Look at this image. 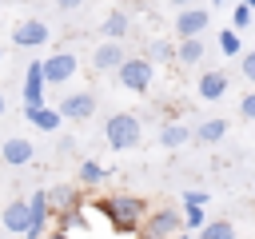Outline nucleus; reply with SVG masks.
<instances>
[{"label": "nucleus", "instance_id": "nucleus-4", "mask_svg": "<svg viewBox=\"0 0 255 239\" xmlns=\"http://www.w3.org/2000/svg\"><path fill=\"white\" fill-rule=\"evenodd\" d=\"M179 231H183V219H179L175 207H159L139 223V239H171Z\"/></svg>", "mask_w": 255, "mask_h": 239}, {"label": "nucleus", "instance_id": "nucleus-34", "mask_svg": "<svg viewBox=\"0 0 255 239\" xmlns=\"http://www.w3.org/2000/svg\"><path fill=\"white\" fill-rule=\"evenodd\" d=\"M0 116H4V96H0Z\"/></svg>", "mask_w": 255, "mask_h": 239}, {"label": "nucleus", "instance_id": "nucleus-19", "mask_svg": "<svg viewBox=\"0 0 255 239\" xmlns=\"http://www.w3.org/2000/svg\"><path fill=\"white\" fill-rule=\"evenodd\" d=\"M44 199H48V211H60V215H68L72 207H76V191L72 187H52V191H44Z\"/></svg>", "mask_w": 255, "mask_h": 239}, {"label": "nucleus", "instance_id": "nucleus-22", "mask_svg": "<svg viewBox=\"0 0 255 239\" xmlns=\"http://www.w3.org/2000/svg\"><path fill=\"white\" fill-rule=\"evenodd\" d=\"M215 40H219V52H223V56H239V52H243V40H239L235 28H223Z\"/></svg>", "mask_w": 255, "mask_h": 239}, {"label": "nucleus", "instance_id": "nucleus-24", "mask_svg": "<svg viewBox=\"0 0 255 239\" xmlns=\"http://www.w3.org/2000/svg\"><path fill=\"white\" fill-rule=\"evenodd\" d=\"M171 56H175V48H171L167 40H151V44H147V60H151V64H155V60L163 64V60H171Z\"/></svg>", "mask_w": 255, "mask_h": 239}, {"label": "nucleus", "instance_id": "nucleus-3", "mask_svg": "<svg viewBox=\"0 0 255 239\" xmlns=\"http://www.w3.org/2000/svg\"><path fill=\"white\" fill-rule=\"evenodd\" d=\"M116 76H120V84L128 92H147L151 80H155V64L147 56H124L120 68H116Z\"/></svg>", "mask_w": 255, "mask_h": 239}, {"label": "nucleus", "instance_id": "nucleus-37", "mask_svg": "<svg viewBox=\"0 0 255 239\" xmlns=\"http://www.w3.org/2000/svg\"><path fill=\"white\" fill-rule=\"evenodd\" d=\"M0 60H4V52H0Z\"/></svg>", "mask_w": 255, "mask_h": 239}, {"label": "nucleus", "instance_id": "nucleus-12", "mask_svg": "<svg viewBox=\"0 0 255 239\" xmlns=\"http://www.w3.org/2000/svg\"><path fill=\"white\" fill-rule=\"evenodd\" d=\"M227 88H231V80L223 76V68H219V72H199V84H195L199 100L215 104V100H223V96H227Z\"/></svg>", "mask_w": 255, "mask_h": 239}, {"label": "nucleus", "instance_id": "nucleus-1", "mask_svg": "<svg viewBox=\"0 0 255 239\" xmlns=\"http://www.w3.org/2000/svg\"><path fill=\"white\" fill-rule=\"evenodd\" d=\"M100 211H104V219H108L112 231L131 235V231H139V223L147 215V203L139 195H108V199H100Z\"/></svg>", "mask_w": 255, "mask_h": 239}, {"label": "nucleus", "instance_id": "nucleus-32", "mask_svg": "<svg viewBox=\"0 0 255 239\" xmlns=\"http://www.w3.org/2000/svg\"><path fill=\"white\" fill-rule=\"evenodd\" d=\"M171 4H175V8H187V4H195V0H171Z\"/></svg>", "mask_w": 255, "mask_h": 239}, {"label": "nucleus", "instance_id": "nucleus-33", "mask_svg": "<svg viewBox=\"0 0 255 239\" xmlns=\"http://www.w3.org/2000/svg\"><path fill=\"white\" fill-rule=\"evenodd\" d=\"M171 239H191V235H187V231H179V235H171Z\"/></svg>", "mask_w": 255, "mask_h": 239}, {"label": "nucleus", "instance_id": "nucleus-18", "mask_svg": "<svg viewBox=\"0 0 255 239\" xmlns=\"http://www.w3.org/2000/svg\"><path fill=\"white\" fill-rule=\"evenodd\" d=\"M175 60H179L183 68L199 64V60H203V40H199V36H187V40H179V44H175Z\"/></svg>", "mask_w": 255, "mask_h": 239}, {"label": "nucleus", "instance_id": "nucleus-6", "mask_svg": "<svg viewBox=\"0 0 255 239\" xmlns=\"http://www.w3.org/2000/svg\"><path fill=\"white\" fill-rule=\"evenodd\" d=\"M207 24H211L207 8L187 4V8H179V16H175V36H179V40H187V36H203V32H207Z\"/></svg>", "mask_w": 255, "mask_h": 239}, {"label": "nucleus", "instance_id": "nucleus-27", "mask_svg": "<svg viewBox=\"0 0 255 239\" xmlns=\"http://www.w3.org/2000/svg\"><path fill=\"white\" fill-rule=\"evenodd\" d=\"M239 76L255 80V52H239Z\"/></svg>", "mask_w": 255, "mask_h": 239}, {"label": "nucleus", "instance_id": "nucleus-2", "mask_svg": "<svg viewBox=\"0 0 255 239\" xmlns=\"http://www.w3.org/2000/svg\"><path fill=\"white\" fill-rule=\"evenodd\" d=\"M104 139H108L112 151H128V147H135V143L143 139L139 116H131V112H116V116H108V123H104Z\"/></svg>", "mask_w": 255, "mask_h": 239}, {"label": "nucleus", "instance_id": "nucleus-10", "mask_svg": "<svg viewBox=\"0 0 255 239\" xmlns=\"http://www.w3.org/2000/svg\"><path fill=\"white\" fill-rule=\"evenodd\" d=\"M124 56H128V52H124L120 40H104V44L92 48V68H96V72H116Z\"/></svg>", "mask_w": 255, "mask_h": 239}, {"label": "nucleus", "instance_id": "nucleus-8", "mask_svg": "<svg viewBox=\"0 0 255 239\" xmlns=\"http://www.w3.org/2000/svg\"><path fill=\"white\" fill-rule=\"evenodd\" d=\"M48 199H44V191H32V199H28V227H24V235L28 239H44L48 235Z\"/></svg>", "mask_w": 255, "mask_h": 239}, {"label": "nucleus", "instance_id": "nucleus-21", "mask_svg": "<svg viewBox=\"0 0 255 239\" xmlns=\"http://www.w3.org/2000/svg\"><path fill=\"white\" fill-rule=\"evenodd\" d=\"M100 32H104L108 40H124V36H128V16H124L120 8H116V12H108V16H104V24H100Z\"/></svg>", "mask_w": 255, "mask_h": 239}, {"label": "nucleus", "instance_id": "nucleus-35", "mask_svg": "<svg viewBox=\"0 0 255 239\" xmlns=\"http://www.w3.org/2000/svg\"><path fill=\"white\" fill-rule=\"evenodd\" d=\"M211 4H223V0H211Z\"/></svg>", "mask_w": 255, "mask_h": 239}, {"label": "nucleus", "instance_id": "nucleus-16", "mask_svg": "<svg viewBox=\"0 0 255 239\" xmlns=\"http://www.w3.org/2000/svg\"><path fill=\"white\" fill-rule=\"evenodd\" d=\"M227 120H203V123H195L191 127V139H199V143H219L223 135H227Z\"/></svg>", "mask_w": 255, "mask_h": 239}, {"label": "nucleus", "instance_id": "nucleus-11", "mask_svg": "<svg viewBox=\"0 0 255 239\" xmlns=\"http://www.w3.org/2000/svg\"><path fill=\"white\" fill-rule=\"evenodd\" d=\"M40 104H48L44 100V76H40V60H32L24 68V112L28 108H40Z\"/></svg>", "mask_w": 255, "mask_h": 239}, {"label": "nucleus", "instance_id": "nucleus-30", "mask_svg": "<svg viewBox=\"0 0 255 239\" xmlns=\"http://www.w3.org/2000/svg\"><path fill=\"white\" fill-rule=\"evenodd\" d=\"M80 4H84V0H56V8H60V12H76Z\"/></svg>", "mask_w": 255, "mask_h": 239}, {"label": "nucleus", "instance_id": "nucleus-26", "mask_svg": "<svg viewBox=\"0 0 255 239\" xmlns=\"http://www.w3.org/2000/svg\"><path fill=\"white\" fill-rule=\"evenodd\" d=\"M179 219H183V227H187V231H195V227H199L207 215H203V207H191V203H183V215H179Z\"/></svg>", "mask_w": 255, "mask_h": 239}, {"label": "nucleus", "instance_id": "nucleus-28", "mask_svg": "<svg viewBox=\"0 0 255 239\" xmlns=\"http://www.w3.org/2000/svg\"><path fill=\"white\" fill-rule=\"evenodd\" d=\"M207 199H211V195L199 191V187H187V191H183V203H191V207H207Z\"/></svg>", "mask_w": 255, "mask_h": 239}, {"label": "nucleus", "instance_id": "nucleus-31", "mask_svg": "<svg viewBox=\"0 0 255 239\" xmlns=\"http://www.w3.org/2000/svg\"><path fill=\"white\" fill-rule=\"evenodd\" d=\"M44 239H72V235H68V231H64V227H60V231H48V235H44Z\"/></svg>", "mask_w": 255, "mask_h": 239}, {"label": "nucleus", "instance_id": "nucleus-29", "mask_svg": "<svg viewBox=\"0 0 255 239\" xmlns=\"http://www.w3.org/2000/svg\"><path fill=\"white\" fill-rule=\"evenodd\" d=\"M239 116H243V120H255V92H247V96L239 100Z\"/></svg>", "mask_w": 255, "mask_h": 239}, {"label": "nucleus", "instance_id": "nucleus-13", "mask_svg": "<svg viewBox=\"0 0 255 239\" xmlns=\"http://www.w3.org/2000/svg\"><path fill=\"white\" fill-rule=\"evenodd\" d=\"M32 139H24V135H12V139H4V147H0V159L8 163V167H28L32 163Z\"/></svg>", "mask_w": 255, "mask_h": 239}, {"label": "nucleus", "instance_id": "nucleus-14", "mask_svg": "<svg viewBox=\"0 0 255 239\" xmlns=\"http://www.w3.org/2000/svg\"><path fill=\"white\" fill-rule=\"evenodd\" d=\"M24 120L36 127V131H56L60 127V112L52 108V104H40V108H28L24 112Z\"/></svg>", "mask_w": 255, "mask_h": 239}, {"label": "nucleus", "instance_id": "nucleus-9", "mask_svg": "<svg viewBox=\"0 0 255 239\" xmlns=\"http://www.w3.org/2000/svg\"><path fill=\"white\" fill-rule=\"evenodd\" d=\"M56 112H60V120H88L96 112V96L92 92H72L56 104Z\"/></svg>", "mask_w": 255, "mask_h": 239}, {"label": "nucleus", "instance_id": "nucleus-15", "mask_svg": "<svg viewBox=\"0 0 255 239\" xmlns=\"http://www.w3.org/2000/svg\"><path fill=\"white\" fill-rule=\"evenodd\" d=\"M0 223H4V231L24 235V227H28V199H12L4 207V215H0Z\"/></svg>", "mask_w": 255, "mask_h": 239}, {"label": "nucleus", "instance_id": "nucleus-25", "mask_svg": "<svg viewBox=\"0 0 255 239\" xmlns=\"http://www.w3.org/2000/svg\"><path fill=\"white\" fill-rule=\"evenodd\" d=\"M247 24H251V4H247V0H239V4H235V12H231V28H235V32H243Z\"/></svg>", "mask_w": 255, "mask_h": 239}, {"label": "nucleus", "instance_id": "nucleus-5", "mask_svg": "<svg viewBox=\"0 0 255 239\" xmlns=\"http://www.w3.org/2000/svg\"><path fill=\"white\" fill-rule=\"evenodd\" d=\"M40 76L44 84H64L76 76V52H52L48 60H40Z\"/></svg>", "mask_w": 255, "mask_h": 239}, {"label": "nucleus", "instance_id": "nucleus-20", "mask_svg": "<svg viewBox=\"0 0 255 239\" xmlns=\"http://www.w3.org/2000/svg\"><path fill=\"white\" fill-rule=\"evenodd\" d=\"M195 231H199V239H235V223L231 219H203Z\"/></svg>", "mask_w": 255, "mask_h": 239}, {"label": "nucleus", "instance_id": "nucleus-7", "mask_svg": "<svg viewBox=\"0 0 255 239\" xmlns=\"http://www.w3.org/2000/svg\"><path fill=\"white\" fill-rule=\"evenodd\" d=\"M48 40H52V32H48L44 20H20V24L12 28V44H16V48H40V44H48Z\"/></svg>", "mask_w": 255, "mask_h": 239}, {"label": "nucleus", "instance_id": "nucleus-17", "mask_svg": "<svg viewBox=\"0 0 255 239\" xmlns=\"http://www.w3.org/2000/svg\"><path fill=\"white\" fill-rule=\"evenodd\" d=\"M183 143H191V127H187V123H163V127H159V147L175 151V147H183Z\"/></svg>", "mask_w": 255, "mask_h": 239}, {"label": "nucleus", "instance_id": "nucleus-36", "mask_svg": "<svg viewBox=\"0 0 255 239\" xmlns=\"http://www.w3.org/2000/svg\"><path fill=\"white\" fill-rule=\"evenodd\" d=\"M247 4H255V0H247Z\"/></svg>", "mask_w": 255, "mask_h": 239}, {"label": "nucleus", "instance_id": "nucleus-23", "mask_svg": "<svg viewBox=\"0 0 255 239\" xmlns=\"http://www.w3.org/2000/svg\"><path fill=\"white\" fill-rule=\"evenodd\" d=\"M104 175H108L104 163H96V159H84V163H80V183H100Z\"/></svg>", "mask_w": 255, "mask_h": 239}]
</instances>
